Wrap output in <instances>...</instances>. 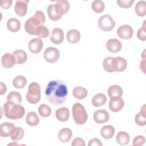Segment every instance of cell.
Masks as SVG:
<instances>
[{
    "label": "cell",
    "instance_id": "6da1fadb",
    "mask_svg": "<svg viewBox=\"0 0 146 146\" xmlns=\"http://www.w3.org/2000/svg\"><path fill=\"white\" fill-rule=\"evenodd\" d=\"M47 100L54 105L58 106L63 103L67 97L68 89L66 83L60 80L49 82L45 89Z\"/></svg>",
    "mask_w": 146,
    "mask_h": 146
},
{
    "label": "cell",
    "instance_id": "7a4b0ae2",
    "mask_svg": "<svg viewBox=\"0 0 146 146\" xmlns=\"http://www.w3.org/2000/svg\"><path fill=\"white\" fill-rule=\"evenodd\" d=\"M3 111L5 116L12 120L21 119L25 114V110L22 106L10 101L5 103Z\"/></svg>",
    "mask_w": 146,
    "mask_h": 146
},
{
    "label": "cell",
    "instance_id": "3957f363",
    "mask_svg": "<svg viewBox=\"0 0 146 146\" xmlns=\"http://www.w3.org/2000/svg\"><path fill=\"white\" fill-rule=\"evenodd\" d=\"M72 116L76 124H84L88 119V115L84 106L80 103H75L72 107Z\"/></svg>",
    "mask_w": 146,
    "mask_h": 146
},
{
    "label": "cell",
    "instance_id": "277c9868",
    "mask_svg": "<svg viewBox=\"0 0 146 146\" xmlns=\"http://www.w3.org/2000/svg\"><path fill=\"white\" fill-rule=\"evenodd\" d=\"M41 98L40 87L38 83L32 82L29 86L28 91L26 94V99L31 104L38 103Z\"/></svg>",
    "mask_w": 146,
    "mask_h": 146
},
{
    "label": "cell",
    "instance_id": "5b68a950",
    "mask_svg": "<svg viewBox=\"0 0 146 146\" xmlns=\"http://www.w3.org/2000/svg\"><path fill=\"white\" fill-rule=\"evenodd\" d=\"M99 27L104 31H110L115 26V22L111 16L105 14L99 18L98 22Z\"/></svg>",
    "mask_w": 146,
    "mask_h": 146
},
{
    "label": "cell",
    "instance_id": "8992f818",
    "mask_svg": "<svg viewBox=\"0 0 146 146\" xmlns=\"http://www.w3.org/2000/svg\"><path fill=\"white\" fill-rule=\"evenodd\" d=\"M43 56L46 62L52 63L56 62L60 57L59 50L54 47H47L43 53Z\"/></svg>",
    "mask_w": 146,
    "mask_h": 146
},
{
    "label": "cell",
    "instance_id": "52a82bcc",
    "mask_svg": "<svg viewBox=\"0 0 146 146\" xmlns=\"http://www.w3.org/2000/svg\"><path fill=\"white\" fill-rule=\"evenodd\" d=\"M40 25H42L34 17L29 18L25 23L26 31L30 35H35L36 28Z\"/></svg>",
    "mask_w": 146,
    "mask_h": 146
},
{
    "label": "cell",
    "instance_id": "ba28073f",
    "mask_svg": "<svg viewBox=\"0 0 146 146\" xmlns=\"http://www.w3.org/2000/svg\"><path fill=\"white\" fill-rule=\"evenodd\" d=\"M117 35L125 39H131L133 34V30L132 27L128 25H123L120 26L117 30Z\"/></svg>",
    "mask_w": 146,
    "mask_h": 146
},
{
    "label": "cell",
    "instance_id": "9c48e42d",
    "mask_svg": "<svg viewBox=\"0 0 146 146\" xmlns=\"http://www.w3.org/2000/svg\"><path fill=\"white\" fill-rule=\"evenodd\" d=\"M54 7L58 14L62 16L66 14L70 9V3L66 0H58L54 1Z\"/></svg>",
    "mask_w": 146,
    "mask_h": 146
},
{
    "label": "cell",
    "instance_id": "30bf717a",
    "mask_svg": "<svg viewBox=\"0 0 146 146\" xmlns=\"http://www.w3.org/2000/svg\"><path fill=\"white\" fill-rule=\"evenodd\" d=\"M124 106V102L121 98L115 97L110 98L109 108L113 112H117L122 110Z\"/></svg>",
    "mask_w": 146,
    "mask_h": 146
},
{
    "label": "cell",
    "instance_id": "8fae6325",
    "mask_svg": "<svg viewBox=\"0 0 146 146\" xmlns=\"http://www.w3.org/2000/svg\"><path fill=\"white\" fill-rule=\"evenodd\" d=\"M93 118L96 123L103 124L107 122L109 120L110 115L105 110H98L94 113Z\"/></svg>",
    "mask_w": 146,
    "mask_h": 146
},
{
    "label": "cell",
    "instance_id": "7c38bea8",
    "mask_svg": "<svg viewBox=\"0 0 146 146\" xmlns=\"http://www.w3.org/2000/svg\"><path fill=\"white\" fill-rule=\"evenodd\" d=\"M43 46V41L39 38H34L30 40L28 47L30 51L33 54H38L42 49Z\"/></svg>",
    "mask_w": 146,
    "mask_h": 146
},
{
    "label": "cell",
    "instance_id": "4fadbf2b",
    "mask_svg": "<svg viewBox=\"0 0 146 146\" xmlns=\"http://www.w3.org/2000/svg\"><path fill=\"white\" fill-rule=\"evenodd\" d=\"M29 1L17 0L16 1L14 10L15 13L19 17H23L26 15L27 11V3Z\"/></svg>",
    "mask_w": 146,
    "mask_h": 146
},
{
    "label": "cell",
    "instance_id": "5bb4252c",
    "mask_svg": "<svg viewBox=\"0 0 146 146\" xmlns=\"http://www.w3.org/2000/svg\"><path fill=\"white\" fill-rule=\"evenodd\" d=\"M64 33L60 28H55L52 30L50 37L51 41L56 44L61 43L64 40Z\"/></svg>",
    "mask_w": 146,
    "mask_h": 146
},
{
    "label": "cell",
    "instance_id": "9a60e30c",
    "mask_svg": "<svg viewBox=\"0 0 146 146\" xmlns=\"http://www.w3.org/2000/svg\"><path fill=\"white\" fill-rule=\"evenodd\" d=\"M106 47L107 50L111 52H117L120 51L122 48V44L119 40L112 38L109 39L107 43Z\"/></svg>",
    "mask_w": 146,
    "mask_h": 146
},
{
    "label": "cell",
    "instance_id": "2e32d148",
    "mask_svg": "<svg viewBox=\"0 0 146 146\" xmlns=\"http://www.w3.org/2000/svg\"><path fill=\"white\" fill-rule=\"evenodd\" d=\"M2 66L6 68L12 67L16 63L15 58L13 54L6 53L5 54L1 59Z\"/></svg>",
    "mask_w": 146,
    "mask_h": 146
},
{
    "label": "cell",
    "instance_id": "e0dca14e",
    "mask_svg": "<svg viewBox=\"0 0 146 146\" xmlns=\"http://www.w3.org/2000/svg\"><path fill=\"white\" fill-rule=\"evenodd\" d=\"M55 116L60 121H66L70 118V111L66 107L60 108L56 111Z\"/></svg>",
    "mask_w": 146,
    "mask_h": 146
},
{
    "label": "cell",
    "instance_id": "ac0fdd59",
    "mask_svg": "<svg viewBox=\"0 0 146 146\" xmlns=\"http://www.w3.org/2000/svg\"><path fill=\"white\" fill-rule=\"evenodd\" d=\"M15 127L13 123L5 122L0 125V136L3 137H7L10 136L12 129Z\"/></svg>",
    "mask_w": 146,
    "mask_h": 146
},
{
    "label": "cell",
    "instance_id": "d6986e66",
    "mask_svg": "<svg viewBox=\"0 0 146 146\" xmlns=\"http://www.w3.org/2000/svg\"><path fill=\"white\" fill-rule=\"evenodd\" d=\"M136 123L139 126H144L146 124V111L145 104L141 108V110L138 112L135 117Z\"/></svg>",
    "mask_w": 146,
    "mask_h": 146
},
{
    "label": "cell",
    "instance_id": "ffe728a7",
    "mask_svg": "<svg viewBox=\"0 0 146 146\" xmlns=\"http://www.w3.org/2000/svg\"><path fill=\"white\" fill-rule=\"evenodd\" d=\"M66 38L69 43H76L80 39V32L76 29H71L67 32Z\"/></svg>",
    "mask_w": 146,
    "mask_h": 146
},
{
    "label": "cell",
    "instance_id": "44dd1931",
    "mask_svg": "<svg viewBox=\"0 0 146 146\" xmlns=\"http://www.w3.org/2000/svg\"><path fill=\"white\" fill-rule=\"evenodd\" d=\"M72 131L68 128L61 129L58 133V139L62 143H66L71 140Z\"/></svg>",
    "mask_w": 146,
    "mask_h": 146
},
{
    "label": "cell",
    "instance_id": "7402d4cb",
    "mask_svg": "<svg viewBox=\"0 0 146 146\" xmlns=\"http://www.w3.org/2000/svg\"><path fill=\"white\" fill-rule=\"evenodd\" d=\"M115 133V128L111 125L103 126L100 130L101 136L106 139L112 138Z\"/></svg>",
    "mask_w": 146,
    "mask_h": 146
},
{
    "label": "cell",
    "instance_id": "603a6c76",
    "mask_svg": "<svg viewBox=\"0 0 146 146\" xmlns=\"http://www.w3.org/2000/svg\"><path fill=\"white\" fill-rule=\"evenodd\" d=\"M7 27L11 32H17L21 28V22L15 18H11L7 22Z\"/></svg>",
    "mask_w": 146,
    "mask_h": 146
},
{
    "label": "cell",
    "instance_id": "cb8c5ba5",
    "mask_svg": "<svg viewBox=\"0 0 146 146\" xmlns=\"http://www.w3.org/2000/svg\"><path fill=\"white\" fill-rule=\"evenodd\" d=\"M91 102L94 106L100 107L106 103L107 97L104 94L98 93L92 98Z\"/></svg>",
    "mask_w": 146,
    "mask_h": 146
},
{
    "label": "cell",
    "instance_id": "d4e9b609",
    "mask_svg": "<svg viewBox=\"0 0 146 146\" xmlns=\"http://www.w3.org/2000/svg\"><path fill=\"white\" fill-rule=\"evenodd\" d=\"M108 95L110 98L115 97L121 98L123 95V90L119 86L112 85L108 89Z\"/></svg>",
    "mask_w": 146,
    "mask_h": 146
},
{
    "label": "cell",
    "instance_id": "484cf974",
    "mask_svg": "<svg viewBox=\"0 0 146 146\" xmlns=\"http://www.w3.org/2000/svg\"><path fill=\"white\" fill-rule=\"evenodd\" d=\"M13 54L15 58L16 63L18 64L24 63L27 59V53L23 50H17L13 52Z\"/></svg>",
    "mask_w": 146,
    "mask_h": 146
},
{
    "label": "cell",
    "instance_id": "4316f807",
    "mask_svg": "<svg viewBox=\"0 0 146 146\" xmlns=\"http://www.w3.org/2000/svg\"><path fill=\"white\" fill-rule=\"evenodd\" d=\"M127 63L126 60L121 56L115 57V71L121 72L125 70L127 68Z\"/></svg>",
    "mask_w": 146,
    "mask_h": 146
},
{
    "label": "cell",
    "instance_id": "83f0119b",
    "mask_svg": "<svg viewBox=\"0 0 146 146\" xmlns=\"http://www.w3.org/2000/svg\"><path fill=\"white\" fill-rule=\"evenodd\" d=\"M26 122L30 126H35L39 123V116L35 112L30 111L26 115Z\"/></svg>",
    "mask_w": 146,
    "mask_h": 146
},
{
    "label": "cell",
    "instance_id": "f1b7e54d",
    "mask_svg": "<svg viewBox=\"0 0 146 146\" xmlns=\"http://www.w3.org/2000/svg\"><path fill=\"white\" fill-rule=\"evenodd\" d=\"M87 90L81 86L75 87L72 90L73 96L78 99H83L87 97Z\"/></svg>",
    "mask_w": 146,
    "mask_h": 146
},
{
    "label": "cell",
    "instance_id": "f546056e",
    "mask_svg": "<svg viewBox=\"0 0 146 146\" xmlns=\"http://www.w3.org/2000/svg\"><path fill=\"white\" fill-rule=\"evenodd\" d=\"M103 66L107 72H112L115 71L114 67V57L108 56L103 62Z\"/></svg>",
    "mask_w": 146,
    "mask_h": 146
},
{
    "label": "cell",
    "instance_id": "4dcf8cb0",
    "mask_svg": "<svg viewBox=\"0 0 146 146\" xmlns=\"http://www.w3.org/2000/svg\"><path fill=\"white\" fill-rule=\"evenodd\" d=\"M24 130L21 127H14L11 132V139L14 141H17L23 138L24 136Z\"/></svg>",
    "mask_w": 146,
    "mask_h": 146
},
{
    "label": "cell",
    "instance_id": "1f68e13d",
    "mask_svg": "<svg viewBox=\"0 0 146 146\" xmlns=\"http://www.w3.org/2000/svg\"><path fill=\"white\" fill-rule=\"evenodd\" d=\"M116 139L119 144L125 145L129 143L130 138L129 135L126 132L120 131L117 134Z\"/></svg>",
    "mask_w": 146,
    "mask_h": 146
},
{
    "label": "cell",
    "instance_id": "d6a6232c",
    "mask_svg": "<svg viewBox=\"0 0 146 146\" xmlns=\"http://www.w3.org/2000/svg\"><path fill=\"white\" fill-rule=\"evenodd\" d=\"M136 14L140 17H144L146 15V2L145 1H139L135 7Z\"/></svg>",
    "mask_w": 146,
    "mask_h": 146
},
{
    "label": "cell",
    "instance_id": "836d02e7",
    "mask_svg": "<svg viewBox=\"0 0 146 146\" xmlns=\"http://www.w3.org/2000/svg\"><path fill=\"white\" fill-rule=\"evenodd\" d=\"M27 83L26 78L22 75H18L14 78L13 80V85L17 88H23Z\"/></svg>",
    "mask_w": 146,
    "mask_h": 146
},
{
    "label": "cell",
    "instance_id": "e575fe53",
    "mask_svg": "<svg viewBox=\"0 0 146 146\" xmlns=\"http://www.w3.org/2000/svg\"><path fill=\"white\" fill-rule=\"evenodd\" d=\"M47 14H48V15L50 19H51L52 21H56L62 18V16L58 14L56 12L54 3L50 4L47 7Z\"/></svg>",
    "mask_w": 146,
    "mask_h": 146
},
{
    "label": "cell",
    "instance_id": "d590c367",
    "mask_svg": "<svg viewBox=\"0 0 146 146\" xmlns=\"http://www.w3.org/2000/svg\"><path fill=\"white\" fill-rule=\"evenodd\" d=\"M50 33L48 29L44 25H40L38 26L35 31V35L39 38H44L49 36Z\"/></svg>",
    "mask_w": 146,
    "mask_h": 146
},
{
    "label": "cell",
    "instance_id": "8d00e7d4",
    "mask_svg": "<svg viewBox=\"0 0 146 146\" xmlns=\"http://www.w3.org/2000/svg\"><path fill=\"white\" fill-rule=\"evenodd\" d=\"M7 100L13 102L17 104H20L22 102V96L19 92L11 91L8 94L7 96Z\"/></svg>",
    "mask_w": 146,
    "mask_h": 146
},
{
    "label": "cell",
    "instance_id": "74e56055",
    "mask_svg": "<svg viewBox=\"0 0 146 146\" xmlns=\"http://www.w3.org/2000/svg\"><path fill=\"white\" fill-rule=\"evenodd\" d=\"M38 112L42 117H46L51 115V109L48 105L42 104L38 107Z\"/></svg>",
    "mask_w": 146,
    "mask_h": 146
},
{
    "label": "cell",
    "instance_id": "f35d334b",
    "mask_svg": "<svg viewBox=\"0 0 146 146\" xmlns=\"http://www.w3.org/2000/svg\"><path fill=\"white\" fill-rule=\"evenodd\" d=\"M91 7H92V9L95 12H96V13H100L104 10L105 8V5L102 1L96 0L92 2L91 5Z\"/></svg>",
    "mask_w": 146,
    "mask_h": 146
},
{
    "label": "cell",
    "instance_id": "ab89813d",
    "mask_svg": "<svg viewBox=\"0 0 146 146\" xmlns=\"http://www.w3.org/2000/svg\"><path fill=\"white\" fill-rule=\"evenodd\" d=\"M145 21L144 22L143 27L139 29L137 32V37L138 38V39L143 41L146 40V28L145 26Z\"/></svg>",
    "mask_w": 146,
    "mask_h": 146
},
{
    "label": "cell",
    "instance_id": "60d3db41",
    "mask_svg": "<svg viewBox=\"0 0 146 146\" xmlns=\"http://www.w3.org/2000/svg\"><path fill=\"white\" fill-rule=\"evenodd\" d=\"M117 4L122 8H129L131 7L134 0H117Z\"/></svg>",
    "mask_w": 146,
    "mask_h": 146
},
{
    "label": "cell",
    "instance_id": "b9f144b4",
    "mask_svg": "<svg viewBox=\"0 0 146 146\" xmlns=\"http://www.w3.org/2000/svg\"><path fill=\"white\" fill-rule=\"evenodd\" d=\"M145 139L143 136L139 135L136 136L132 141V145L133 146H140L142 145L145 143Z\"/></svg>",
    "mask_w": 146,
    "mask_h": 146
},
{
    "label": "cell",
    "instance_id": "7bdbcfd3",
    "mask_svg": "<svg viewBox=\"0 0 146 146\" xmlns=\"http://www.w3.org/2000/svg\"><path fill=\"white\" fill-rule=\"evenodd\" d=\"M34 17L37 19V20L40 23L41 25H43L45 23L46 18L44 17V14L43 11L40 10H37L35 11Z\"/></svg>",
    "mask_w": 146,
    "mask_h": 146
},
{
    "label": "cell",
    "instance_id": "ee69618b",
    "mask_svg": "<svg viewBox=\"0 0 146 146\" xmlns=\"http://www.w3.org/2000/svg\"><path fill=\"white\" fill-rule=\"evenodd\" d=\"M72 146H85V142L84 140L80 137L75 138L72 143Z\"/></svg>",
    "mask_w": 146,
    "mask_h": 146
},
{
    "label": "cell",
    "instance_id": "f6af8a7d",
    "mask_svg": "<svg viewBox=\"0 0 146 146\" xmlns=\"http://www.w3.org/2000/svg\"><path fill=\"white\" fill-rule=\"evenodd\" d=\"M12 2L11 0H1L0 2L1 6L5 9H7L11 6Z\"/></svg>",
    "mask_w": 146,
    "mask_h": 146
},
{
    "label": "cell",
    "instance_id": "bcb514c9",
    "mask_svg": "<svg viewBox=\"0 0 146 146\" xmlns=\"http://www.w3.org/2000/svg\"><path fill=\"white\" fill-rule=\"evenodd\" d=\"M88 145V146H102V143L98 139L94 138L89 141Z\"/></svg>",
    "mask_w": 146,
    "mask_h": 146
},
{
    "label": "cell",
    "instance_id": "7dc6e473",
    "mask_svg": "<svg viewBox=\"0 0 146 146\" xmlns=\"http://www.w3.org/2000/svg\"><path fill=\"white\" fill-rule=\"evenodd\" d=\"M7 90V87L2 82H1V86H0V92H1V95H3Z\"/></svg>",
    "mask_w": 146,
    "mask_h": 146
},
{
    "label": "cell",
    "instance_id": "c3c4849f",
    "mask_svg": "<svg viewBox=\"0 0 146 146\" xmlns=\"http://www.w3.org/2000/svg\"><path fill=\"white\" fill-rule=\"evenodd\" d=\"M145 59H144L142 61H141L140 63V70L143 71V72L145 74Z\"/></svg>",
    "mask_w": 146,
    "mask_h": 146
}]
</instances>
